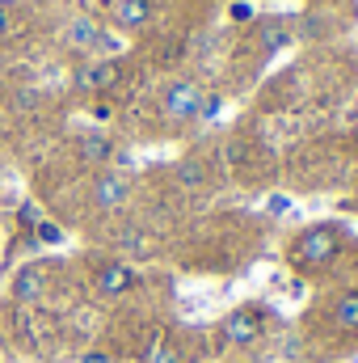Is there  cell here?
Returning a JSON list of instances; mask_svg holds the SVG:
<instances>
[{
  "label": "cell",
  "mask_w": 358,
  "mask_h": 363,
  "mask_svg": "<svg viewBox=\"0 0 358 363\" xmlns=\"http://www.w3.org/2000/svg\"><path fill=\"white\" fill-rule=\"evenodd\" d=\"M110 157H114L110 135H101V131H85V135H81V161H89V165H110Z\"/></svg>",
  "instance_id": "9c48e42d"
},
{
  "label": "cell",
  "mask_w": 358,
  "mask_h": 363,
  "mask_svg": "<svg viewBox=\"0 0 358 363\" xmlns=\"http://www.w3.org/2000/svg\"><path fill=\"white\" fill-rule=\"evenodd\" d=\"M266 211H270V216H282V211H291V199H287V194H270V199H266Z\"/></svg>",
  "instance_id": "ac0fdd59"
},
{
  "label": "cell",
  "mask_w": 358,
  "mask_h": 363,
  "mask_svg": "<svg viewBox=\"0 0 358 363\" xmlns=\"http://www.w3.org/2000/svg\"><path fill=\"white\" fill-rule=\"evenodd\" d=\"M342 228L337 224H312V228H304L299 237H295V250H291V262L299 267V271H316V267H329L333 258H337V250H342Z\"/></svg>",
  "instance_id": "6da1fadb"
},
{
  "label": "cell",
  "mask_w": 358,
  "mask_h": 363,
  "mask_svg": "<svg viewBox=\"0 0 358 363\" xmlns=\"http://www.w3.org/2000/svg\"><path fill=\"white\" fill-rule=\"evenodd\" d=\"M17 220H21L25 228H38V220H42V211H38L34 203H21V211H17Z\"/></svg>",
  "instance_id": "2e32d148"
},
{
  "label": "cell",
  "mask_w": 358,
  "mask_h": 363,
  "mask_svg": "<svg viewBox=\"0 0 358 363\" xmlns=\"http://www.w3.org/2000/svg\"><path fill=\"white\" fill-rule=\"evenodd\" d=\"M139 363H181V355H178V347H173L169 338H152Z\"/></svg>",
  "instance_id": "7c38bea8"
},
{
  "label": "cell",
  "mask_w": 358,
  "mask_h": 363,
  "mask_svg": "<svg viewBox=\"0 0 358 363\" xmlns=\"http://www.w3.org/2000/svg\"><path fill=\"white\" fill-rule=\"evenodd\" d=\"M333 325L346 330V334H358V287L342 291L337 304H333Z\"/></svg>",
  "instance_id": "30bf717a"
},
{
  "label": "cell",
  "mask_w": 358,
  "mask_h": 363,
  "mask_svg": "<svg viewBox=\"0 0 358 363\" xmlns=\"http://www.w3.org/2000/svg\"><path fill=\"white\" fill-rule=\"evenodd\" d=\"M178 178L185 182V186H198V182H202V169H198L194 161H185V165H181V174H178Z\"/></svg>",
  "instance_id": "d6986e66"
},
{
  "label": "cell",
  "mask_w": 358,
  "mask_h": 363,
  "mask_svg": "<svg viewBox=\"0 0 358 363\" xmlns=\"http://www.w3.org/2000/svg\"><path fill=\"white\" fill-rule=\"evenodd\" d=\"M34 237H38L42 245H59V241H64V228H59V224H51V220H38Z\"/></svg>",
  "instance_id": "4fadbf2b"
},
{
  "label": "cell",
  "mask_w": 358,
  "mask_h": 363,
  "mask_svg": "<svg viewBox=\"0 0 358 363\" xmlns=\"http://www.w3.org/2000/svg\"><path fill=\"white\" fill-rule=\"evenodd\" d=\"M152 21V0H114V26L135 34Z\"/></svg>",
  "instance_id": "8992f818"
},
{
  "label": "cell",
  "mask_w": 358,
  "mask_h": 363,
  "mask_svg": "<svg viewBox=\"0 0 358 363\" xmlns=\"http://www.w3.org/2000/svg\"><path fill=\"white\" fill-rule=\"evenodd\" d=\"M135 287V271L127 262H101L97 267V291L101 296H127Z\"/></svg>",
  "instance_id": "5b68a950"
},
{
  "label": "cell",
  "mask_w": 358,
  "mask_h": 363,
  "mask_svg": "<svg viewBox=\"0 0 358 363\" xmlns=\"http://www.w3.org/2000/svg\"><path fill=\"white\" fill-rule=\"evenodd\" d=\"M127 194H131V182L122 178V174H114V169H101L97 182H93V203H97L101 211L122 207V203H127Z\"/></svg>",
  "instance_id": "277c9868"
},
{
  "label": "cell",
  "mask_w": 358,
  "mask_h": 363,
  "mask_svg": "<svg viewBox=\"0 0 358 363\" xmlns=\"http://www.w3.org/2000/svg\"><path fill=\"white\" fill-rule=\"evenodd\" d=\"M8 26H13V21H8V13H4V9H0V38H4V34H8Z\"/></svg>",
  "instance_id": "ffe728a7"
},
{
  "label": "cell",
  "mask_w": 358,
  "mask_h": 363,
  "mask_svg": "<svg viewBox=\"0 0 358 363\" xmlns=\"http://www.w3.org/2000/svg\"><path fill=\"white\" fill-rule=\"evenodd\" d=\"M253 17H258V9H253L249 0H236V4H232V21H253Z\"/></svg>",
  "instance_id": "e0dca14e"
},
{
  "label": "cell",
  "mask_w": 358,
  "mask_h": 363,
  "mask_svg": "<svg viewBox=\"0 0 358 363\" xmlns=\"http://www.w3.org/2000/svg\"><path fill=\"white\" fill-rule=\"evenodd\" d=\"M262 330H266L262 308H236V313H228L224 325H219V334H224L228 342H253V338H262Z\"/></svg>",
  "instance_id": "7a4b0ae2"
},
{
  "label": "cell",
  "mask_w": 358,
  "mask_h": 363,
  "mask_svg": "<svg viewBox=\"0 0 358 363\" xmlns=\"http://www.w3.org/2000/svg\"><path fill=\"white\" fill-rule=\"evenodd\" d=\"M198 101H202V89L194 85V81H173L169 89H165V114L173 118V123H185V118H194L198 114Z\"/></svg>",
  "instance_id": "3957f363"
},
{
  "label": "cell",
  "mask_w": 358,
  "mask_h": 363,
  "mask_svg": "<svg viewBox=\"0 0 358 363\" xmlns=\"http://www.w3.org/2000/svg\"><path fill=\"white\" fill-rule=\"evenodd\" d=\"M354 140H358V123H354Z\"/></svg>",
  "instance_id": "44dd1931"
},
{
  "label": "cell",
  "mask_w": 358,
  "mask_h": 363,
  "mask_svg": "<svg viewBox=\"0 0 358 363\" xmlns=\"http://www.w3.org/2000/svg\"><path fill=\"white\" fill-rule=\"evenodd\" d=\"M287 38H291V34H287L282 26H266V30H262V47H266V51H282Z\"/></svg>",
  "instance_id": "5bb4252c"
},
{
  "label": "cell",
  "mask_w": 358,
  "mask_h": 363,
  "mask_svg": "<svg viewBox=\"0 0 358 363\" xmlns=\"http://www.w3.org/2000/svg\"><path fill=\"white\" fill-rule=\"evenodd\" d=\"M118 81V68L110 64V60H97V64H85V68H76V77H72V85L81 93H93V89H110Z\"/></svg>",
  "instance_id": "52a82bcc"
},
{
  "label": "cell",
  "mask_w": 358,
  "mask_h": 363,
  "mask_svg": "<svg viewBox=\"0 0 358 363\" xmlns=\"http://www.w3.org/2000/svg\"><path fill=\"white\" fill-rule=\"evenodd\" d=\"M42 291H47V267H21V271L13 274V296H17L21 304L38 300Z\"/></svg>",
  "instance_id": "ba28073f"
},
{
  "label": "cell",
  "mask_w": 358,
  "mask_h": 363,
  "mask_svg": "<svg viewBox=\"0 0 358 363\" xmlns=\"http://www.w3.org/2000/svg\"><path fill=\"white\" fill-rule=\"evenodd\" d=\"M64 34H68L72 47H101V38H105V34L97 30V21H89V17H76Z\"/></svg>",
  "instance_id": "8fae6325"
},
{
  "label": "cell",
  "mask_w": 358,
  "mask_h": 363,
  "mask_svg": "<svg viewBox=\"0 0 358 363\" xmlns=\"http://www.w3.org/2000/svg\"><path fill=\"white\" fill-rule=\"evenodd\" d=\"M219 110H224V97H219V93H202V101H198V114H194V118H215Z\"/></svg>",
  "instance_id": "9a60e30c"
}]
</instances>
